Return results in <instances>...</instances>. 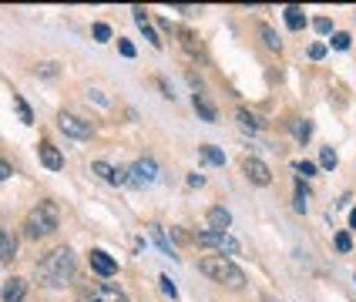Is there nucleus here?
Returning a JSON list of instances; mask_svg holds the SVG:
<instances>
[{"mask_svg": "<svg viewBox=\"0 0 356 302\" xmlns=\"http://www.w3.org/2000/svg\"><path fill=\"white\" fill-rule=\"evenodd\" d=\"M198 155L209 161V165H225V155L218 151L216 144H202V148H198Z\"/></svg>", "mask_w": 356, "mask_h": 302, "instance_id": "obj_21", "label": "nucleus"}, {"mask_svg": "<svg viewBox=\"0 0 356 302\" xmlns=\"http://www.w3.org/2000/svg\"><path fill=\"white\" fill-rule=\"evenodd\" d=\"M95 40H111V27L108 24H95Z\"/></svg>", "mask_w": 356, "mask_h": 302, "instance_id": "obj_28", "label": "nucleus"}, {"mask_svg": "<svg viewBox=\"0 0 356 302\" xmlns=\"http://www.w3.org/2000/svg\"><path fill=\"white\" fill-rule=\"evenodd\" d=\"M161 292H165V296H172V299H178V289H175V282L168 279V276H161Z\"/></svg>", "mask_w": 356, "mask_h": 302, "instance_id": "obj_27", "label": "nucleus"}, {"mask_svg": "<svg viewBox=\"0 0 356 302\" xmlns=\"http://www.w3.org/2000/svg\"><path fill=\"white\" fill-rule=\"evenodd\" d=\"M181 40H185V47H188L192 54H202V44H195V34H192V31H181Z\"/></svg>", "mask_w": 356, "mask_h": 302, "instance_id": "obj_25", "label": "nucleus"}, {"mask_svg": "<svg viewBox=\"0 0 356 302\" xmlns=\"http://www.w3.org/2000/svg\"><path fill=\"white\" fill-rule=\"evenodd\" d=\"M60 225V212L54 201H38V208H31V215L24 221V235L27 239H47L54 235Z\"/></svg>", "mask_w": 356, "mask_h": 302, "instance_id": "obj_3", "label": "nucleus"}, {"mask_svg": "<svg viewBox=\"0 0 356 302\" xmlns=\"http://www.w3.org/2000/svg\"><path fill=\"white\" fill-rule=\"evenodd\" d=\"M313 27H316V34H333V20H326V17H316Z\"/></svg>", "mask_w": 356, "mask_h": 302, "instance_id": "obj_26", "label": "nucleus"}, {"mask_svg": "<svg viewBox=\"0 0 356 302\" xmlns=\"http://www.w3.org/2000/svg\"><path fill=\"white\" fill-rule=\"evenodd\" d=\"M38 74H44V78H54V74H58V64H40Z\"/></svg>", "mask_w": 356, "mask_h": 302, "instance_id": "obj_33", "label": "nucleus"}, {"mask_svg": "<svg viewBox=\"0 0 356 302\" xmlns=\"http://www.w3.org/2000/svg\"><path fill=\"white\" fill-rule=\"evenodd\" d=\"M192 104H195V111H198V118H202V121H209V124H216V121H218L216 104L205 98V94H195V98H192Z\"/></svg>", "mask_w": 356, "mask_h": 302, "instance_id": "obj_13", "label": "nucleus"}, {"mask_svg": "<svg viewBox=\"0 0 356 302\" xmlns=\"http://www.w3.org/2000/svg\"><path fill=\"white\" fill-rule=\"evenodd\" d=\"M296 212H306V192H302V185H299V192H296Z\"/></svg>", "mask_w": 356, "mask_h": 302, "instance_id": "obj_35", "label": "nucleus"}, {"mask_svg": "<svg viewBox=\"0 0 356 302\" xmlns=\"http://www.w3.org/2000/svg\"><path fill=\"white\" fill-rule=\"evenodd\" d=\"M10 175H14V168H10V161H3V158H0V181H7V178H10Z\"/></svg>", "mask_w": 356, "mask_h": 302, "instance_id": "obj_34", "label": "nucleus"}, {"mask_svg": "<svg viewBox=\"0 0 356 302\" xmlns=\"http://www.w3.org/2000/svg\"><path fill=\"white\" fill-rule=\"evenodd\" d=\"M131 14H135V24L141 27V34H145V40H152V47H161L165 40H161L159 34H155V27H152V20H148V10H145V7H135Z\"/></svg>", "mask_w": 356, "mask_h": 302, "instance_id": "obj_12", "label": "nucleus"}, {"mask_svg": "<svg viewBox=\"0 0 356 302\" xmlns=\"http://www.w3.org/2000/svg\"><path fill=\"white\" fill-rule=\"evenodd\" d=\"M74 272H78V259H74V252H71L67 245H60V249H54V252H47V255L38 262V269H34L38 285H47V289L67 285V282L74 279Z\"/></svg>", "mask_w": 356, "mask_h": 302, "instance_id": "obj_1", "label": "nucleus"}, {"mask_svg": "<svg viewBox=\"0 0 356 302\" xmlns=\"http://www.w3.org/2000/svg\"><path fill=\"white\" fill-rule=\"evenodd\" d=\"M155 181H159V161L155 158H138L128 168V185H135V188H148Z\"/></svg>", "mask_w": 356, "mask_h": 302, "instance_id": "obj_5", "label": "nucleus"}, {"mask_svg": "<svg viewBox=\"0 0 356 302\" xmlns=\"http://www.w3.org/2000/svg\"><path fill=\"white\" fill-rule=\"evenodd\" d=\"M350 228H356V208L350 212Z\"/></svg>", "mask_w": 356, "mask_h": 302, "instance_id": "obj_38", "label": "nucleus"}, {"mask_svg": "<svg viewBox=\"0 0 356 302\" xmlns=\"http://www.w3.org/2000/svg\"><path fill=\"white\" fill-rule=\"evenodd\" d=\"M58 128L64 135H71V138H91V121L78 118V115H71V111H60L58 115Z\"/></svg>", "mask_w": 356, "mask_h": 302, "instance_id": "obj_6", "label": "nucleus"}, {"mask_svg": "<svg viewBox=\"0 0 356 302\" xmlns=\"http://www.w3.org/2000/svg\"><path fill=\"white\" fill-rule=\"evenodd\" d=\"M296 171L299 175H316V165H313V161H299Z\"/></svg>", "mask_w": 356, "mask_h": 302, "instance_id": "obj_31", "label": "nucleus"}, {"mask_svg": "<svg viewBox=\"0 0 356 302\" xmlns=\"http://www.w3.org/2000/svg\"><path fill=\"white\" fill-rule=\"evenodd\" d=\"M333 47L337 51H350V34H333Z\"/></svg>", "mask_w": 356, "mask_h": 302, "instance_id": "obj_29", "label": "nucleus"}, {"mask_svg": "<svg viewBox=\"0 0 356 302\" xmlns=\"http://www.w3.org/2000/svg\"><path fill=\"white\" fill-rule=\"evenodd\" d=\"M188 185H192V188H202V185H205V178H202V175H188Z\"/></svg>", "mask_w": 356, "mask_h": 302, "instance_id": "obj_37", "label": "nucleus"}, {"mask_svg": "<svg viewBox=\"0 0 356 302\" xmlns=\"http://www.w3.org/2000/svg\"><path fill=\"white\" fill-rule=\"evenodd\" d=\"M148 235H152V239L159 242V249L165 252V255H168V259H178V255H175V249H172V242L165 239V228H161V225H148Z\"/></svg>", "mask_w": 356, "mask_h": 302, "instance_id": "obj_15", "label": "nucleus"}, {"mask_svg": "<svg viewBox=\"0 0 356 302\" xmlns=\"http://www.w3.org/2000/svg\"><path fill=\"white\" fill-rule=\"evenodd\" d=\"M38 155H40V165H44L47 171H60V168H64V155H60L51 141H44V144H40Z\"/></svg>", "mask_w": 356, "mask_h": 302, "instance_id": "obj_9", "label": "nucleus"}, {"mask_svg": "<svg viewBox=\"0 0 356 302\" xmlns=\"http://www.w3.org/2000/svg\"><path fill=\"white\" fill-rule=\"evenodd\" d=\"M289 128H293V135H296V141H306L313 138V121H306V118H293L289 121Z\"/></svg>", "mask_w": 356, "mask_h": 302, "instance_id": "obj_16", "label": "nucleus"}, {"mask_svg": "<svg viewBox=\"0 0 356 302\" xmlns=\"http://www.w3.org/2000/svg\"><path fill=\"white\" fill-rule=\"evenodd\" d=\"M259 37L266 40V47H269V51H279V47H282V40H279V34L273 31V27H269V24H259Z\"/></svg>", "mask_w": 356, "mask_h": 302, "instance_id": "obj_18", "label": "nucleus"}, {"mask_svg": "<svg viewBox=\"0 0 356 302\" xmlns=\"http://www.w3.org/2000/svg\"><path fill=\"white\" fill-rule=\"evenodd\" d=\"M91 171L101 175L108 185H128V168H121V165L115 168V165H108V161H95V165H91Z\"/></svg>", "mask_w": 356, "mask_h": 302, "instance_id": "obj_8", "label": "nucleus"}, {"mask_svg": "<svg viewBox=\"0 0 356 302\" xmlns=\"http://www.w3.org/2000/svg\"><path fill=\"white\" fill-rule=\"evenodd\" d=\"M198 272L209 276L212 282H218V285H229V289H242L245 285V272L225 255H205L198 262Z\"/></svg>", "mask_w": 356, "mask_h": 302, "instance_id": "obj_2", "label": "nucleus"}, {"mask_svg": "<svg viewBox=\"0 0 356 302\" xmlns=\"http://www.w3.org/2000/svg\"><path fill=\"white\" fill-rule=\"evenodd\" d=\"M238 124L245 128V131H259V121L249 115V111H238Z\"/></svg>", "mask_w": 356, "mask_h": 302, "instance_id": "obj_23", "label": "nucleus"}, {"mask_svg": "<svg viewBox=\"0 0 356 302\" xmlns=\"http://www.w3.org/2000/svg\"><path fill=\"white\" fill-rule=\"evenodd\" d=\"M24 296H27V282L20 279V276H10V279L3 282V292H0L3 302H24Z\"/></svg>", "mask_w": 356, "mask_h": 302, "instance_id": "obj_11", "label": "nucleus"}, {"mask_svg": "<svg viewBox=\"0 0 356 302\" xmlns=\"http://www.w3.org/2000/svg\"><path fill=\"white\" fill-rule=\"evenodd\" d=\"M323 54H326V47H323V44H313V47H309V58L313 60H319Z\"/></svg>", "mask_w": 356, "mask_h": 302, "instance_id": "obj_36", "label": "nucleus"}, {"mask_svg": "<svg viewBox=\"0 0 356 302\" xmlns=\"http://www.w3.org/2000/svg\"><path fill=\"white\" fill-rule=\"evenodd\" d=\"M91 302H124V299H121V292L115 285H101L98 292L91 296Z\"/></svg>", "mask_w": 356, "mask_h": 302, "instance_id": "obj_19", "label": "nucleus"}, {"mask_svg": "<svg viewBox=\"0 0 356 302\" xmlns=\"http://www.w3.org/2000/svg\"><path fill=\"white\" fill-rule=\"evenodd\" d=\"M242 171H245V178L252 181V185H262V188L273 181V171H269V165L262 158H245L242 161Z\"/></svg>", "mask_w": 356, "mask_h": 302, "instance_id": "obj_7", "label": "nucleus"}, {"mask_svg": "<svg viewBox=\"0 0 356 302\" xmlns=\"http://www.w3.org/2000/svg\"><path fill=\"white\" fill-rule=\"evenodd\" d=\"M286 24H289L293 31H302V27H306V14H302V7H286Z\"/></svg>", "mask_w": 356, "mask_h": 302, "instance_id": "obj_20", "label": "nucleus"}, {"mask_svg": "<svg viewBox=\"0 0 356 302\" xmlns=\"http://www.w3.org/2000/svg\"><path fill=\"white\" fill-rule=\"evenodd\" d=\"M209 225H212V232H225V228L232 225V215H229V208H222V205L209 208Z\"/></svg>", "mask_w": 356, "mask_h": 302, "instance_id": "obj_14", "label": "nucleus"}, {"mask_svg": "<svg viewBox=\"0 0 356 302\" xmlns=\"http://www.w3.org/2000/svg\"><path fill=\"white\" fill-rule=\"evenodd\" d=\"M337 249H339V252H350V249H353V242H350V235H346V232H339V235H337Z\"/></svg>", "mask_w": 356, "mask_h": 302, "instance_id": "obj_30", "label": "nucleus"}, {"mask_svg": "<svg viewBox=\"0 0 356 302\" xmlns=\"http://www.w3.org/2000/svg\"><path fill=\"white\" fill-rule=\"evenodd\" d=\"M14 108H17V115L24 124H34V115H31V108L24 104V98H14Z\"/></svg>", "mask_w": 356, "mask_h": 302, "instance_id": "obj_22", "label": "nucleus"}, {"mask_svg": "<svg viewBox=\"0 0 356 302\" xmlns=\"http://www.w3.org/2000/svg\"><path fill=\"white\" fill-rule=\"evenodd\" d=\"M198 245H205V249H216L218 255H238V242L229 235V232H212V228H205V232H198L195 235Z\"/></svg>", "mask_w": 356, "mask_h": 302, "instance_id": "obj_4", "label": "nucleus"}, {"mask_svg": "<svg viewBox=\"0 0 356 302\" xmlns=\"http://www.w3.org/2000/svg\"><path fill=\"white\" fill-rule=\"evenodd\" d=\"M91 269H95L98 276H104V279H111V276L118 272V262L111 259L108 252H101V249H95V252H91Z\"/></svg>", "mask_w": 356, "mask_h": 302, "instance_id": "obj_10", "label": "nucleus"}, {"mask_svg": "<svg viewBox=\"0 0 356 302\" xmlns=\"http://www.w3.org/2000/svg\"><path fill=\"white\" fill-rule=\"evenodd\" d=\"M118 51L124 58H135V44H131V40H118Z\"/></svg>", "mask_w": 356, "mask_h": 302, "instance_id": "obj_32", "label": "nucleus"}, {"mask_svg": "<svg viewBox=\"0 0 356 302\" xmlns=\"http://www.w3.org/2000/svg\"><path fill=\"white\" fill-rule=\"evenodd\" d=\"M14 252H17V239L10 232H0V262L14 259Z\"/></svg>", "mask_w": 356, "mask_h": 302, "instance_id": "obj_17", "label": "nucleus"}, {"mask_svg": "<svg viewBox=\"0 0 356 302\" xmlns=\"http://www.w3.org/2000/svg\"><path fill=\"white\" fill-rule=\"evenodd\" d=\"M319 165H323V168H337V151H333V148H323V155H319Z\"/></svg>", "mask_w": 356, "mask_h": 302, "instance_id": "obj_24", "label": "nucleus"}]
</instances>
